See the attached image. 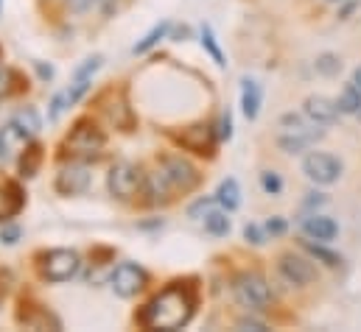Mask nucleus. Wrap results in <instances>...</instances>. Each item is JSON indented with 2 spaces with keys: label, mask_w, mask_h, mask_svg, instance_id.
<instances>
[{
  "label": "nucleus",
  "mask_w": 361,
  "mask_h": 332,
  "mask_svg": "<svg viewBox=\"0 0 361 332\" xmlns=\"http://www.w3.org/2000/svg\"><path fill=\"white\" fill-rule=\"evenodd\" d=\"M193 313H196V288L190 282H171L157 296L149 299V305L135 316V321L143 330L171 332L188 327Z\"/></svg>",
  "instance_id": "1"
},
{
  "label": "nucleus",
  "mask_w": 361,
  "mask_h": 332,
  "mask_svg": "<svg viewBox=\"0 0 361 332\" xmlns=\"http://www.w3.org/2000/svg\"><path fill=\"white\" fill-rule=\"evenodd\" d=\"M199 170L190 165L185 157L169 154L157 162L154 173H146V196L152 204L169 201L174 196H185L199 187Z\"/></svg>",
  "instance_id": "2"
},
{
  "label": "nucleus",
  "mask_w": 361,
  "mask_h": 332,
  "mask_svg": "<svg viewBox=\"0 0 361 332\" xmlns=\"http://www.w3.org/2000/svg\"><path fill=\"white\" fill-rule=\"evenodd\" d=\"M106 148V134L98 129V123L92 120H79L71 134L62 140V157L65 160H79V162H87L101 157V151Z\"/></svg>",
  "instance_id": "3"
},
{
  "label": "nucleus",
  "mask_w": 361,
  "mask_h": 332,
  "mask_svg": "<svg viewBox=\"0 0 361 332\" xmlns=\"http://www.w3.org/2000/svg\"><path fill=\"white\" fill-rule=\"evenodd\" d=\"M106 187L118 201H135L137 196H146V173L135 162L121 160L109 167Z\"/></svg>",
  "instance_id": "4"
},
{
  "label": "nucleus",
  "mask_w": 361,
  "mask_h": 332,
  "mask_svg": "<svg viewBox=\"0 0 361 332\" xmlns=\"http://www.w3.org/2000/svg\"><path fill=\"white\" fill-rule=\"evenodd\" d=\"M233 296L241 307L247 310H267L271 305V288L264 274L258 271H244L233 279Z\"/></svg>",
  "instance_id": "5"
},
{
  "label": "nucleus",
  "mask_w": 361,
  "mask_h": 332,
  "mask_svg": "<svg viewBox=\"0 0 361 332\" xmlns=\"http://www.w3.org/2000/svg\"><path fill=\"white\" fill-rule=\"evenodd\" d=\"M37 265H39V276L45 282L59 285V282H68V279H73L79 274L82 257L73 249H51L39 254V262Z\"/></svg>",
  "instance_id": "6"
},
{
  "label": "nucleus",
  "mask_w": 361,
  "mask_h": 332,
  "mask_svg": "<svg viewBox=\"0 0 361 332\" xmlns=\"http://www.w3.org/2000/svg\"><path fill=\"white\" fill-rule=\"evenodd\" d=\"M169 137L180 146L182 151H190L196 157H213L216 143H219V134L207 123H190V126H182V129H171Z\"/></svg>",
  "instance_id": "7"
},
{
  "label": "nucleus",
  "mask_w": 361,
  "mask_h": 332,
  "mask_svg": "<svg viewBox=\"0 0 361 332\" xmlns=\"http://www.w3.org/2000/svg\"><path fill=\"white\" fill-rule=\"evenodd\" d=\"M302 173L314 181V184H334L342 179L345 165L339 157L328 154V151H311L305 160H302Z\"/></svg>",
  "instance_id": "8"
},
{
  "label": "nucleus",
  "mask_w": 361,
  "mask_h": 332,
  "mask_svg": "<svg viewBox=\"0 0 361 332\" xmlns=\"http://www.w3.org/2000/svg\"><path fill=\"white\" fill-rule=\"evenodd\" d=\"M112 290L121 296V299H135L146 285H149V274L143 265L137 262H121L115 271H112Z\"/></svg>",
  "instance_id": "9"
},
{
  "label": "nucleus",
  "mask_w": 361,
  "mask_h": 332,
  "mask_svg": "<svg viewBox=\"0 0 361 332\" xmlns=\"http://www.w3.org/2000/svg\"><path fill=\"white\" fill-rule=\"evenodd\" d=\"M277 271L283 274L286 282H291V285H297V288L311 285V282H317V276H319L317 268H314V262H311L308 257H302V254H294V251H286V254L277 257Z\"/></svg>",
  "instance_id": "10"
},
{
  "label": "nucleus",
  "mask_w": 361,
  "mask_h": 332,
  "mask_svg": "<svg viewBox=\"0 0 361 332\" xmlns=\"http://www.w3.org/2000/svg\"><path fill=\"white\" fill-rule=\"evenodd\" d=\"M54 187H56L59 196H82V193H87V187H90V170H87L85 162L71 160L68 165L59 167Z\"/></svg>",
  "instance_id": "11"
},
{
  "label": "nucleus",
  "mask_w": 361,
  "mask_h": 332,
  "mask_svg": "<svg viewBox=\"0 0 361 332\" xmlns=\"http://www.w3.org/2000/svg\"><path fill=\"white\" fill-rule=\"evenodd\" d=\"M302 112L317 126H334L339 120V115H342L336 98H328V95H308L302 101Z\"/></svg>",
  "instance_id": "12"
},
{
  "label": "nucleus",
  "mask_w": 361,
  "mask_h": 332,
  "mask_svg": "<svg viewBox=\"0 0 361 332\" xmlns=\"http://www.w3.org/2000/svg\"><path fill=\"white\" fill-rule=\"evenodd\" d=\"M322 129H317V123L314 126H300V129H291V132H283L280 137H277V148L283 151V154H302V151H308L317 140H322Z\"/></svg>",
  "instance_id": "13"
},
{
  "label": "nucleus",
  "mask_w": 361,
  "mask_h": 332,
  "mask_svg": "<svg viewBox=\"0 0 361 332\" xmlns=\"http://www.w3.org/2000/svg\"><path fill=\"white\" fill-rule=\"evenodd\" d=\"M104 112H106V117H109V123H112L115 129L132 132V126H135V112H132V106H129V101H126L123 92H109Z\"/></svg>",
  "instance_id": "14"
},
{
  "label": "nucleus",
  "mask_w": 361,
  "mask_h": 332,
  "mask_svg": "<svg viewBox=\"0 0 361 332\" xmlns=\"http://www.w3.org/2000/svg\"><path fill=\"white\" fill-rule=\"evenodd\" d=\"M302 232H305V238H311V241H319V243H331L336 235H339V226H336V221L334 218H328V215H308L305 221H302Z\"/></svg>",
  "instance_id": "15"
},
{
  "label": "nucleus",
  "mask_w": 361,
  "mask_h": 332,
  "mask_svg": "<svg viewBox=\"0 0 361 332\" xmlns=\"http://www.w3.org/2000/svg\"><path fill=\"white\" fill-rule=\"evenodd\" d=\"M241 112L247 120H255L261 112V84L252 79L241 82Z\"/></svg>",
  "instance_id": "16"
},
{
  "label": "nucleus",
  "mask_w": 361,
  "mask_h": 332,
  "mask_svg": "<svg viewBox=\"0 0 361 332\" xmlns=\"http://www.w3.org/2000/svg\"><path fill=\"white\" fill-rule=\"evenodd\" d=\"M28 140L31 137L23 129H17L14 123L3 126L0 129V160H6V154H11V151H23L28 146Z\"/></svg>",
  "instance_id": "17"
},
{
  "label": "nucleus",
  "mask_w": 361,
  "mask_h": 332,
  "mask_svg": "<svg viewBox=\"0 0 361 332\" xmlns=\"http://www.w3.org/2000/svg\"><path fill=\"white\" fill-rule=\"evenodd\" d=\"M20 210H23V193H20L14 184L0 187V221L14 218Z\"/></svg>",
  "instance_id": "18"
},
{
  "label": "nucleus",
  "mask_w": 361,
  "mask_h": 332,
  "mask_svg": "<svg viewBox=\"0 0 361 332\" xmlns=\"http://www.w3.org/2000/svg\"><path fill=\"white\" fill-rule=\"evenodd\" d=\"M39 165H42V146L28 143V146L23 148V154H20V176H23V179H34Z\"/></svg>",
  "instance_id": "19"
},
{
  "label": "nucleus",
  "mask_w": 361,
  "mask_h": 332,
  "mask_svg": "<svg viewBox=\"0 0 361 332\" xmlns=\"http://www.w3.org/2000/svg\"><path fill=\"white\" fill-rule=\"evenodd\" d=\"M336 103H339V112L342 115H359L361 112V87L356 82H348L342 87V92H339V98H336Z\"/></svg>",
  "instance_id": "20"
},
{
  "label": "nucleus",
  "mask_w": 361,
  "mask_h": 332,
  "mask_svg": "<svg viewBox=\"0 0 361 332\" xmlns=\"http://www.w3.org/2000/svg\"><path fill=\"white\" fill-rule=\"evenodd\" d=\"M216 201H219L227 212L238 210V204H241V190H238V181H235L233 176L224 179V181L219 184V190H216Z\"/></svg>",
  "instance_id": "21"
},
{
  "label": "nucleus",
  "mask_w": 361,
  "mask_h": 332,
  "mask_svg": "<svg viewBox=\"0 0 361 332\" xmlns=\"http://www.w3.org/2000/svg\"><path fill=\"white\" fill-rule=\"evenodd\" d=\"M300 246L308 251L314 260H319V262H325L328 268H339L342 265V257L336 254V251H331V249H325L319 241L317 243H311V238H305V241H300Z\"/></svg>",
  "instance_id": "22"
},
{
  "label": "nucleus",
  "mask_w": 361,
  "mask_h": 332,
  "mask_svg": "<svg viewBox=\"0 0 361 332\" xmlns=\"http://www.w3.org/2000/svg\"><path fill=\"white\" fill-rule=\"evenodd\" d=\"M11 123H14L17 129H23L28 137H34V134L39 132V115H37V109H34V106L20 109V112L11 117Z\"/></svg>",
  "instance_id": "23"
},
{
  "label": "nucleus",
  "mask_w": 361,
  "mask_h": 332,
  "mask_svg": "<svg viewBox=\"0 0 361 332\" xmlns=\"http://www.w3.org/2000/svg\"><path fill=\"white\" fill-rule=\"evenodd\" d=\"M314 68H317L319 76L331 79V76H339V70H342V59H339L336 53H319L317 62H314Z\"/></svg>",
  "instance_id": "24"
},
{
  "label": "nucleus",
  "mask_w": 361,
  "mask_h": 332,
  "mask_svg": "<svg viewBox=\"0 0 361 332\" xmlns=\"http://www.w3.org/2000/svg\"><path fill=\"white\" fill-rule=\"evenodd\" d=\"M169 28H171V23H160V25H154V28H152V31H149L137 45H135V53H146V51H152V48H154V45L169 34Z\"/></svg>",
  "instance_id": "25"
},
{
  "label": "nucleus",
  "mask_w": 361,
  "mask_h": 332,
  "mask_svg": "<svg viewBox=\"0 0 361 332\" xmlns=\"http://www.w3.org/2000/svg\"><path fill=\"white\" fill-rule=\"evenodd\" d=\"M204 229H207L213 238H224V235L230 232V218H227V212H207Z\"/></svg>",
  "instance_id": "26"
},
{
  "label": "nucleus",
  "mask_w": 361,
  "mask_h": 332,
  "mask_svg": "<svg viewBox=\"0 0 361 332\" xmlns=\"http://www.w3.org/2000/svg\"><path fill=\"white\" fill-rule=\"evenodd\" d=\"M202 45L207 48V53L213 56V62H216L219 68H224V65H227V62H224V53H221L219 42H216V37H213V28H210V25H204V28H202Z\"/></svg>",
  "instance_id": "27"
},
{
  "label": "nucleus",
  "mask_w": 361,
  "mask_h": 332,
  "mask_svg": "<svg viewBox=\"0 0 361 332\" xmlns=\"http://www.w3.org/2000/svg\"><path fill=\"white\" fill-rule=\"evenodd\" d=\"M261 187H264L269 196H280V190H283V179H280L274 170H264V173H261Z\"/></svg>",
  "instance_id": "28"
},
{
  "label": "nucleus",
  "mask_w": 361,
  "mask_h": 332,
  "mask_svg": "<svg viewBox=\"0 0 361 332\" xmlns=\"http://www.w3.org/2000/svg\"><path fill=\"white\" fill-rule=\"evenodd\" d=\"M101 68V56H92V59H87L79 70H76V76H73V82H90L92 73Z\"/></svg>",
  "instance_id": "29"
},
{
  "label": "nucleus",
  "mask_w": 361,
  "mask_h": 332,
  "mask_svg": "<svg viewBox=\"0 0 361 332\" xmlns=\"http://www.w3.org/2000/svg\"><path fill=\"white\" fill-rule=\"evenodd\" d=\"M244 238H247L252 246H264V243H267V235H264V229H261L258 224H247V226H244Z\"/></svg>",
  "instance_id": "30"
},
{
  "label": "nucleus",
  "mask_w": 361,
  "mask_h": 332,
  "mask_svg": "<svg viewBox=\"0 0 361 332\" xmlns=\"http://www.w3.org/2000/svg\"><path fill=\"white\" fill-rule=\"evenodd\" d=\"M286 229H288V224L280 218V215H274L267 221V232H269L271 238H280V235H286Z\"/></svg>",
  "instance_id": "31"
},
{
  "label": "nucleus",
  "mask_w": 361,
  "mask_h": 332,
  "mask_svg": "<svg viewBox=\"0 0 361 332\" xmlns=\"http://www.w3.org/2000/svg\"><path fill=\"white\" fill-rule=\"evenodd\" d=\"M235 327H238V330H244V332H267L269 330V327H267L264 321H258V319H241Z\"/></svg>",
  "instance_id": "32"
},
{
  "label": "nucleus",
  "mask_w": 361,
  "mask_h": 332,
  "mask_svg": "<svg viewBox=\"0 0 361 332\" xmlns=\"http://www.w3.org/2000/svg\"><path fill=\"white\" fill-rule=\"evenodd\" d=\"M233 137V117H230V109L221 115V129H219V140H230Z\"/></svg>",
  "instance_id": "33"
},
{
  "label": "nucleus",
  "mask_w": 361,
  "mask_h": 332,
  "mask_svg": "<svg viewBox=\"0 0 361 332\" xmlns=\"http://www.w3.org/2000/svg\"><path fill=\"white\" fill-rule=\"evenodd\" d=\"M11 79H14V76H11V70H3V68H0V98H6V95L11 92V87H8Z\"/></svg>",
  "instance_id": "34"
},
{
  "label": "nucleus",
  "mask_w": 361,
  "mask_h": 332,
  "mask_svg": "<svg viewBox=\"0 0 361 332\" xmlns=\"http://www.w3.org/2000/svg\"><path fill=\"white\" fill-rule=\"evenodd\" d=\"M328 198H325V193H308V198H305V207H322Z\"/></svg>",
  "instance_id": "35"
},
{
  "label": "nucleus",
  "mask_w": 361,
  "mask_h": 332,
  "mask_svg": "<svg viewBox=\"0 0 361 332\" xmlns=\"http://www.w3.org/2000/svg\"><path fill=\"white\" fill-rule=\"evenodd\" d=\"M210 207H213V201H210V198H202V201H196V204H193V207H190V215H193V218H196V215H199V212H207V210H210Z\"/></svg>",
  "instance_id": "36"
},
{
  "label": "nucleus",
  "mask_w": 361,
  "mask_h": 332,
  "mask_svg": "<svg viewBox=\"0 0 361 332\" xmlns=\"http://www.w3.org/2000/svg\"><path fill=\"white\" fill-rule=\"evenodd\" d=\"M0 238H3L6 243H17V238H20V229H17V226H8V229H3V232H0Z\"/></svg>",
  "instance_id": "37"
},
{
  "label": "nucleus",
  "mask_w": 361,
  "mask_h": 332,
  "mask_svg": "<svg viewBox=\"0 0 361 332\" xmlns=\"http://www.w3.org/2000/svg\"><path fill=\"white\" fill-rule=\"evenodd\" d=\"M353 82H356V84L361 87V65L356 68V73H353Z\"/></svg>",
  "instance_id": "38"
},
{
  "label": "nucleus",
  "mask_w": 361,
  "mask_h": 332,
  "mask_svg": "<svg viewBox=\"0 0 361 332\" xmlns=\"http://www.w3.org/2000/svg\"><path fill=\"white\" fill-rule=\"evenodd\" d=\"M92 3H98V6H106V8H109V6L115 3V0H92Z\"/></svg>",
  "instance_id": "39"
},
{
  "label": "nucleus",
  "mask_w": 361,
  "mask_h": 332,
  "mask_svg": "<svg viewBox=\"0 0 361 332\" xmlns=\"http://www.w3.org/2000/svg\"><path fill=\"white\" fill-rule=\"evenodd\" d=\"M328 3H345V0H328Z\"/></svg>",
  "instance_id": "40"
}]
</instances>
